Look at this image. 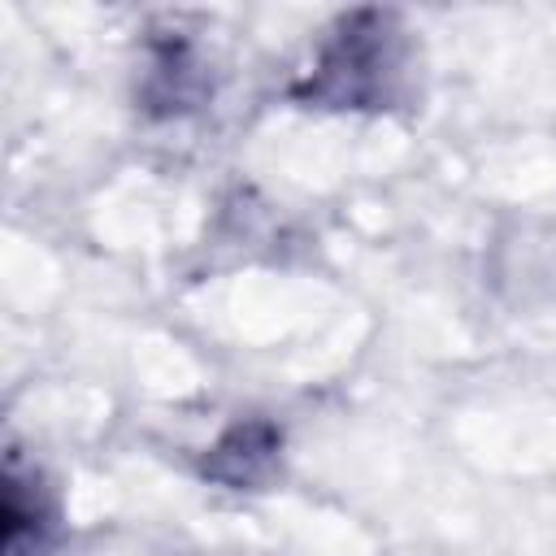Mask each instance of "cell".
<instances>
[{
    "instance_id": "3957f363",
    "label": "cell",
    "mask_w": 556,
    "mask_h": 556,
    "mask_svg": "<svg viewBox=\"0 0 556 556\" xmlns=\"http://www.w3.org/2000/svg\"><path fill=\"white\" fill-rule=\"evenodd\" d=\"M61 513L39 473H26L13 456L4 469V556H52Z\"/></svg>"
},
{
    "instance_id": "6da1fadb",
    "label": "cell",
    "mask_w": 556,
    "mask_h": 556,
    "mask_svg": "<svg viewBox=\"0 0 556 556\" xmlns=\"http://www.w3.org/2000/svg\"><path fill=\"white\" fill-rule=\"evenodd\" d=\"M404 83V30L395 13H348L326 39L313 74L291 87L300 104L317 109H387Z\"/></svg>"
},
{
    "instance_id": "7a4b0ae2",
    "label": "cell",
    "mask_w": 556,
    "mask_h": 556,
    "mask_svg": "<svg viewBox=\"0 0 556 556\" xmlns=\"http://www.w3.org/2000/svg\"><path fill=\"white\" fill-rule=\"evenodd\" d=\"M278 456H282V430L265 417H243L204 452L200 473L230 491H256L274 478Z\"/></svg>"
}]
</instances>
